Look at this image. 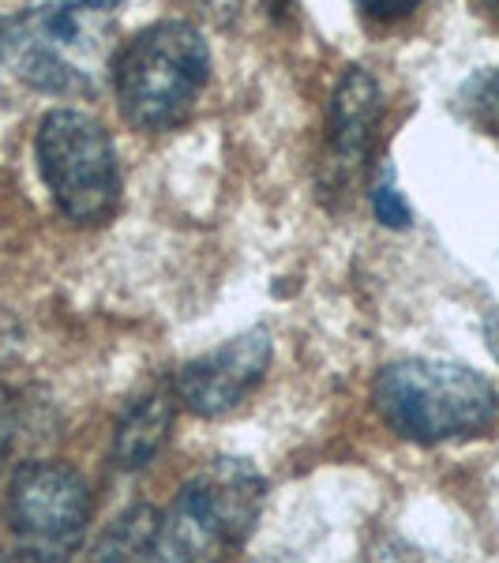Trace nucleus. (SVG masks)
<instances>
[{
  "label": "nucleus",
  "mask_w": 499,
  "mask_h": 563,
  "mask_svg": "<svg viewBox=\"0 0 499 563\" xmlns=\"http://www.w3.org/2000/svg\"><path fill=\"white\" fill-rule=\"evenodd\" d=\"M372 207H376V218L384 225H391V230H406L410 225V203L402 199V192H398V185L391 180V174H387L384 180L376 185V192H372Z\"/></svg>",
  "instance_id": "nucleus-12"
},
{
  "label": "nucleus",
  "mask_w": 499,
  "mask_h": 563,
  "mask_svg": "<svg viewBox=\"0 0 499 563\" xmlns=\"http://www.w3.org/2000/svg\"><path fill=\"white\" fill-rule=\"evenodd\" d=\"M372 563H440V560H432L429 552H421V549H410V544H387L384 552H376Z\"/></svg>",
  "instance_id": "nucleus-14"
},
{
  "label": "nucleus",
  "mask_w": 499,
  "mask_h": 563,
  "mask_svg": "<svg viewBox=\"0 0 499 563\" xmlns=\"http://www.w3.org/2000/svg\"><path fill=\"white\" fill-rule=\"evenodd\" d=\"M109 76L129 124L166 132L196 109L211 79V49L192 23L162 20L117 53Z\"/></svg>",
  "instance_id": "nucleus-3"
},
{
  "label": "nucleus",
  "mask_w": 499,
  "mask_h": 563,
  "mask_svg": "<svg viewBox=\"0 0 499 563\" xmlns=\"http://www.w3.org/2000/svg\"><path fill=\"white\" fill-rule=\"evenodd\" d=\"M0 563H4V560H0Z\"/></svg>",
  "instance_id": "nucleus-21"
},
{
  "label": "nucleus",
  "mask_w": 499,
  "mask_h": 563,
  "mask_svg": "<svg viewBox=\"0 0 499 563\" xmlns=\"http://www.w3.org/2000/svg\"><path fill=\"white\" fill-rule=\"evenodd\" d=\"M71 4H84V8H98V12H102V8H117V4H121V0H71Z\"/></svg>",
  "instance_id": "nucleus-19"
},
{
  "label": "nucleus",
  "mask_w": 499,
  "mask_h": 563,
  "mask_svg": "<svg viewBox=\"0 0 499 563\" xmlns=\"http://www.w3.org/2000/svg\"><path fill=\"white\" fill-rule=\"evenodd\" d=\"M267 481L244 459H214L154 519L158 563H222L256 530Z\"/></svg>",
  "instance_id": "nucleus-2"
},
{
  "label": "nucleus",
  "mask_w": 499,
  "mask_h": 563,
  "mask_svg": "<svg viewBox=\"0 0 499 563\" xmlns=\"http://www.w3.org/2000/svg\"><path fill=\"white\" fill-rule=\"evenodd\" d=\"M477 8H480V12H485L492 23H499V0H477Z\"/></svg>",
  "instance_id": "nucleus-17"
},
{
  "label": "nucleus",
  "mask_w": 499,
  "mask_h": 563,
  "mask_svg": "<svg viewBox=\"0 0 499 563\" xmlns=\"http://www.w3.org/2000/svg\"><path fill=\"white\" fill-rule=\"evenodd\" d=\"M270 334L263 327L222 342L218 350L188 361L174 379V398L196 417H222L237 410L270 368Z\"/></svg>",
  "instance_id": "nucleus-7"
},
{
  "label": "nucleus",
  "mask_w": 499,
  "mask_h": 563,
  "mask_svg": "<svg viewBox=\"0 0 499 563\" xmlns=\"http://www.w3.org/2000/svg\"><path fill=\"white\" fill-rule=\"evenodd\" d=\"M458 109L469 124H477L480 132L499 135V68H485L462 87Z\"/></svg>",
  "instance_id": "nucleus-11"
},
{
  "label": "nucleus",
  "mask_w": 499,
  "mask_h": 563,
  "mask_svg": "<svg viewBox=\"0 0 499 563\" xmlns=\"http://www.w3.org/2000/svg\"><path fill=\"white\" fill-rule=\"evenodd\" d=\"M353 8L372 23H398L417 12L421 0H353Z\"/></svg>",
  "instance_id": "nucleus-13"
},
{
  "label": "nucleus",
  "mask_w": 499,
  "mask_h": 563,
  "mask_svg": "<svg viewBox=\"0 0 499 563\" xmlns=\"http://www.w3.org/2000/svg\"><path fill=\"white\" fill-rule=\"evenodd\" d=\"M169 429H174V395L147 390V395L132 398L113 429V466L143 470L166 448Z\"/></svg>",
  "instance_id": "nucleus-9"
},
{
  "label": "nucleus",
  "mask_w": 499,
  "mask_h": 563,
  "mask_svg": "<svg viewBox=\"0 0 499 563\" xmlns=\"http://www.w3.org/2000/svg\"><path fill=\"white\" fill-rule=\"evenodd\" d=\"M0 57H4V26H0Z\"/></svg>",
  "instance_id": "nucleus-20"
},
{
  "label": "nucleus",
  "mask_w": 499,
  "mask_h": 563,
  "mask_svg": "<svg viewBox=\"0 0 499 563\" xmlns=\"http://www.w3.org/2000/svg\"><path fill=\"white\" fill-rule=\"evenodd\" d=\"M372 402L387 429L413 443L469 440L492 429L499 417V395L480 372L432 357H406L379 368Z\"/></svg>",
  "instance_id": "nucleus-1"
},
{
  "label": "nucleus",
  "mask_w": 499,
  "mask_h": 563,
  "mask_svg": "<svg viewBox=\"0 0 499 563\" xmlns=\"http://www.w3.org/2000/svg\"><path fill=\"white\" fill-rule=\"evenodd\" d=\"M488 342H492V350H496V357H499V316L488 320Z\"/></svg>",
  "instance_id": "nucleus-18"
},
{
  "label": "nucleus",
  "mask_w": 499,
  "mask_h": 563,
  "mask_svg": "<svg viewBox=\"0 0 499 563\" xmlns=\"http://www.w3.org/2000/svg\"><path fill=\"white\" fill-rule=\"evenodd\" d=\"M90 519V488L65 462H26L8 485V522L26 556L60 563Z\"/></svg>",
  "instance_id": "nucleus-6"
},
{
  "label": "nucleus",
  "mask_w": 499,
  "mask_h": 563,
  "mask_svg": "<svg viewBox=\"0 0 499 563\" xmlns=\"http://www.w3.org/2000/svg\"><path fill=\"white\" fill-rule=\"evenodd\" d=\"M154 507H132L102 533L90 563H158L154 556Z\"/></svg>",
  "instance_id": "nucleus-10"
},
{
  "label": "nucleus",
  "mask_w": 499,
  "mask_h": 563,
  "mask_svg": "<svg viewBox=\"0 0 499 563\" xmlns=\"http://www.w3.org/2000/svg\"><path fill=\"white\" fill-rule=\"evenodd\" d=\"M199 8H203L207 15H214V20H233V15H241L244 0H196Z\"/></svg>",
  "instance_id": "nucleus-15"
},
{
  "label": "nucleus",
  "mask_w": 499,
  "mask_h": 563,
  "mask_svg": "<svg viewBox=\"0 0 499 563\" xmlns=\"http://www.w3.org/2000/svg\"><path fill=\"white\" fill-rule=\"evenodd\" d=\"M379 113H384V98L379 84L372 79L368 68H346L331 95V113H326V177L331 185H353L365 174L368 151L376 143Z\"/></svg>",
  "instance_id": "nucleus-8"
},
{
  "label": "nucleus",
  "mask_w": 499,
  "mask_h": 563,
  "mask_svg": "<svg viewBox=\"0 0 499 563\" xmlns=\"http://www.w3.org/2000/svg\"><path fill=\"white\" fill-rule=\"evenodd\" d=\"M38 169L71 222H106L121 199V166L109 132L79 109H53L38 129Z\"/></svg>",
  "instance_id": "nucleus-5"
},
{
  "label": "nucleus",
  "mask_w": 499,
  "mask_h": 563,
  "mask_svg": "<svg viewBox=\"0 0 499 563\" xmlns=\"http://www.w3.org/2000/svg\"><path fill=\"white\" fill-rule=\"evenodd\" d=\"M267 8H270L275 20H286V15L293 12V0H267Z\"/></svg>",
  "instance_id": "nucleus-16"
},
{
  "label": "nucleus",
  "mask_w": 499,
  "mask_h": 563,
  "mask_svg": "<svg viewBox=\"0 0 499 563\" xmlns=\"http://www.w3.org/2000/svg\"><path fill=\"white\" fill-rule=\"evenodd\" d=\"M4 57L45 95H87L113 71L117 26L84 4H38L4 26Z\"/></svg>",
  "instance_id": "nucleus-4"
}]
</instances>
